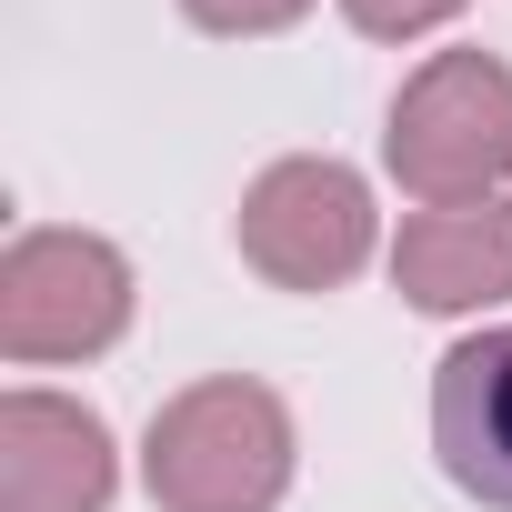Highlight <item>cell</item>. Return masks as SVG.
Segmentation results:
<instances>
[{
  "label": "cell",
  "instance_id": "obj_3",
  "mask_svg": "<svg viewBox=\"0 0 512 512\" xmlns=\"http://www.w3.org/2000/svg\"><path fill=\"white\" fill-rule=\"evenodd\" d=\"M241 262L262 272L272 292H342L372 251H382V211L372 181L332 151H292L262 181L241 191Z\"/></svg>",
  "mask_w": 512,
  "mask_h": 512
},
{
  "label": "cell",
  "instance_id": "obj_1",
  "mask_svg": "<svg viewBox=\"0 0 512 512\" xmlns=\"http://www.w3.org/2000/svg\"><path fill=\"white\" fill-rule=\"evenodd\" d=\"M292 462V402L251 372L181 382L141 432V492L161 512H282Z\"/></svg>",
  "mask_w": 512,
  "mask_h": 512
},
{
  "label": "cell",
  "instance_id": "obj_6",
  "mask_svg": "<svg viewBox=\"0 0 512 512\" xmlns=\"http://www.w3.org/2000/svg\"><path fill=\"white\" fill-rule=\"evenodd\" d=\"M432 452L452 492L512 512V322H482L432 362Z\"/></svg>",
  "mask_w": 512,
  "mask_h": 512
},
{
  "label": "cell",
  "instance_id": "obj_9",
  "mask_svg": "<svg viewBox=\"0 0 512 512\" xmlns=\"http://www.w3.org/2000/svg\"><path fill=\"white\" fill-rule=\"evenodd\" d=\"M462 11V0H342V21L362 31V41H422V31H442Z\"/></svg>",
  "mask_w": 512,
  "mask_h": 512
},
{
  "label": "cell",
  "instance_id": "obj_8",
  "mask_svg": "<svg viewBox=\"0 0 512 512\" xmlns=\"http://www.w3.org/2000/svg\"><path fill=\"white\" fill-rule=\"evenodd\" d=\"M302 11H312V0H181V21L211 31V41H272V31H292Z\"/></svg>",
  "mask_w": 512,
  "mask_h": 512
},
{
  "label": "cell",
  "instance_id": "obj_2",
  "mask_svg": "<svg viewBox=\"0 0 512 512\" xmlns=\"http://www.w3.org/2000/svg\"><path fill=\"white\" fill-rule=\"evenodd\" d=\"M382 171H392L402 201H422V211L502 201V181H512V71H502L492 51H432V61L392 91Z\"/></svg>",
  "mask_w": 512,
  "mask_h": 512
},
{
  "label": "cell",
  "instance_id": "obj_5",
  "mask_svg": "<svg viewBox=\"0 0 512 512\" xmlns=\"http://www.w3.org/2000/svg\"><path fill=\"white\" fill-rule=\"evenodd\" d=\"M121 452L111 422L71 392H0V512H111Z\"/></svg>",
  "mask_w": 512,
  "mask_h": 512
},
{
  "label": "cell",
  "instance_id": "obj_4",
  "mask_svg": "<svg viewBox=\"0 0 512 512\" xmlns=\"http://www.w3.org/2000/svg\"><path fill=\"white\" fill-rule=\"evenodd\" d=\"M131 332V262L101 231H21L0 251V352L21 372L91 362Z\"/></svg>",
  "mask_w": 512,
  "mask_h": 512
},
{
  "label": "cell",
  "instance_id": "obj_7",
  "mask_svg": "<svg viewBox=\"0 0 512 512\" xmlns=\"http://www.w3.org/2000/svg\"><path fill=\"white\" fill-rule=\"evenodd\" d=\"M382 262L412 312H492V302H512V201L412 211Z\"/></svg>",
  "mask_w": 512,
  "mask_h": 512
}]
</instances>
